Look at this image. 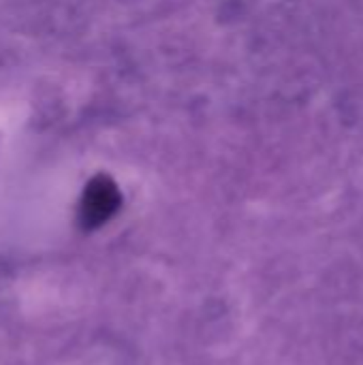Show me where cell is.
Returning <instances> with one entry per match:
<instances>
[{
  "mask_svg": "<svg viewBox=\"0 0 363 365\" xmlns=\"http://www.w3.org/2000/svg\"><path fill=\"white\" fill-rule=\"evenodd\" d=\"M120 190L109 178H96L83 190L79 205V220L83 229H96L105 225L120 207Z\"/></svg>",
  "mask_w": 363,
  "mask_h": 365,
  "instance_id": "cell-1",
  "label": "cell"
}]
</instances>
